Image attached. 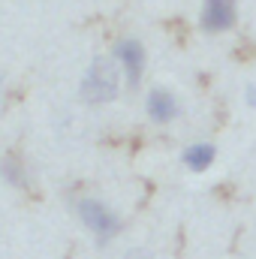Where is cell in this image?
<instances>
[{"mask_svg":"<svg viewBox=\"0 0 256 259\" xmlns=\"http://www.w3.org/2000/svg\"><path fill=\"white\" fill-rule=\"evenodd\" d=\"M0 97H3V81H0Z\"/></svg>","mask_w":256,"mask_h":259,"instance_id":"9","label":"cell"},{"mask_svg":"<svg viewBox=\"0 0 256 259\" xmlns=\"http://www.w3.org/2000/svg\"><path fill=\"white\" fill-rule=\"evenodd\" d=\"M0 175H3L6 184H12V187H18V190L30 184V169H27V163H24L18 154H3V160H0Z\"/></svg>","mask_w":256,"mask_h":259,"instance_id":"7","label":"cell"},{"mask_svg":"<svg viewBox=\"0 0 256 259\" xmlns=\"http://www.w3.org/2000/svg\"><path fill=\"white\" fill-rule=\"evenodd\" d=\"M214 160H217V148L211 145V142H196V145H187L184 148V154H181V163L190 169V172H208L211 166H214Z\"/></svg>","mask_w":256,"mask_h":259,"instance_id":"6","label":"cell"},{"mask_svg":"<svg viewBox=\"0 0 256 259\" xmlns=\"http://www.w3.org/2000/svg\"><path fill=\"white\" fill-rule=\"evenodd\" d=\"M118 91H121V72H118L115 61L112 58H94V64L81 75V88H78L81 100L88 106H106L118 97Z\"/></svg>","mask_w":256,"mask_h":259,"instance_id":"1","label":"cell"},{"mask_svg":"<svg viewBox=\"0 0 256 259\" xmlns=\"http://www.w3.org/2000/svg\"><path fill=\"white\" fill-rule=\"evenodd\" d=\"M238 24V0H202L199 6V27L208 36L229 33Z\"/></svg>","mask_w":256,"mask_h":259,"instance_id":"4","label":"cell"},{"mask_svg":"<svg viewBox=\"0 0 256 259\" xmlns=\"http://www.w3.org/2000/svg\"><path fill=\"white\" fill-rule=\"evenodd\" d=\"M112 61H115L121 78L127 81L130 88H139V81H142V75H145V66H148V52H145V46H142L139 39H133V36H124V39L115 42Z\"/></svg>","mask_w":256,"mask_h":259,"instance_id":"3","label":"cell"},{"mask_svg":"<svg viewBox=\"0 0 256 259\" xmlns=\"http://www.w3.org/2000/svg\"><path fill=\"white\" fill-rule=\"evenodd\" d=\"M145 112L154 124H172V121H178L181 106H178V97L169 88H154L145 97Z\"/></svg>","mask_w":256,"mask_h":259,"instance_id":"5","label":"cell"},{"mask_svg":"<svg viewBox=\"0 0 256 259\" xmlns=\"http://www.w3.org/2000/svg\"><path fill=\"white\" fill-rule=\"evenodd\" d=\"M244 100H247V106H253L256 109V84H250V88L244 91Z\"/></svg>","mask_w":256,"mask_h":259,"instance_id":"8","label":"cell"},{"mask_svg":"<svg viewBox=\"0 0 256 259\" xmlns=\"http://www.w3.org/2000/svg\"><path fill=\"white\" fill-rule=\"evenodd\" d=\"M75 214L81 217V223H84V229L100 241V244H109V241H115L118 235H121V229H124V223H121V217L106 205V202H100V199H78L75 202Z\"/></svg>","mask_w":256,"mask_h":259,"instance_id":"2","label":"cell"}]
</instances>
